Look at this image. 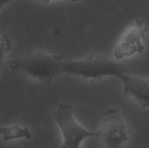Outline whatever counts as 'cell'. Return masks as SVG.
<instances>
[{"mask_svg":"<svg viewBox=\"0 0 149 148\" xmlns=\"http://www.w3.org/2000/svg\"><path fill=\"white\" fill-rule=\"evenodd\" d=\"M63 58L36 49H29L17 59L10 62L13 72L20 73L43 83L51 82L63 74Z\"/></svg>","mask_w":149,"mask_h":148,"instance_id":"cell-1","label":"cell"},{"mask_svg":"<svg viewBox=\"0 0 149 148\" xmlns=\"http://www.w3.org/2000/svg\"><path fill=\"white\" fill-rule=\"evenodd\" d=\"M125 66L106 55L88 53L79 59L64 61L63 73L84 79H100L106 76L119 78L125 73Z\"/></svg>","mask_w":149,"mask_h":148,"instance_id":"cell-2","label":"cell"},{"mask_svg":"<svg viewBox=\"0 0 149 148\" xmlns=\"http://www.w3.org/2000/svg\"><path fill=\"white\" fill-rule=\"evenodd\" d=\"M53 118L62 133V148H80L84 139L97 136V131L87 130L76 120L73 108L69 104H60L54 112Z\"/></svg>","mask_w":149,"mask_h":148,"instance_id":"cell-3","label":"cell"},{"mask_svg":"<svg viewBox=\"0 0 149 148\" xmlns=\"http://www.w3.org/2000/svg\"><path fill=\"white\" fill-rule=\"evenodd\" d=\"M130 129L125 118L116 108L105 111L97 136L104 148H122L129 139Z\"/></svg>","mask_w":149,"mask_h":148,"instance_id":"cell-4","label":"cell"},{"mask_svg":"<svg viewBox=\"0 0 149 148\" xmlns=\"http://www.w3.org/2000/svg\"><path fill=\"white\" fill-rule=\"evenodd\" d=\"M149 28L141 19H134L121 34L113 48V56L123 59L135 54H142L145 49L143 41Z\"/></svg>","mask_w":149,"mask_h":148,"instance_id":"cell-5","label":"cell"},{"mask_svg":"<svg viewBox=\"0 0 149 148\" xmlns=\"http://www.w3.org/2000/svg\"><path fill=\"white\" fill-rule=\"evenodd\" d=\"M119 78L123 83L125 95L131 96L143 107H149V79L125 73Z\"/></svg>","mask_w":149,"mask_h":148,"instance_id":"cell-6","label":"cell"},{"mask_svg":"<svg viewBox=\"0 0 149 148\" xmlns=\"http://www.w3.org/2000/svg\"><path fill=\"white\" fill-rule=\"evenodd\" d=\"M0 135L4 142L21 138L31 139L33 137V135L29 128L22 127L19 125L0 127Z\"/></svg>","mask_w":149,"mask_h":148,"instance_id":"cell-7","label":"cell"},{"mask_svg":"<svg viewBox=\"0 0 149 148\" xmlns=\"http://www.w3.org/2000/svg\"><path fill=\"white\" fill-rule=\"evenodd\" d=\"M12 49V43L8 36L5 33H0V66L4 64L6 53Z\"/></svg>","mask_w":149,"mask_h":148,"instance_id":"cell-8","label":"cell"},{"mask_svg":"<svg viewBox=\"0 0 149 148\" xmlns=\"http://www.w3.org/2000/svg\"><path fill=\"white\" fill-rule=\"evenodd\" d=\"M13 1H15V0H0V8L4 7L7 4H9V3L12 2Z\"/></svg>","mask_w":149,"mask_h":148,"instance_id":"cell-9","label":"cell"},{"mask_svg":"<svg viewBox=\"0 0 149 148\" xmlns=\"http://www.w3.org/2000/svg\"><path fill=\"white\" fill-rule=\"evenodd\" d=\"M40 1H45V2H49L51 1H55V0H38ZM63 1H79L81 0H63Z\"/></svg>","mask_w":149,"mask_h":148,"instance_id":"cell-10","label":"cell"}]
</instances>
